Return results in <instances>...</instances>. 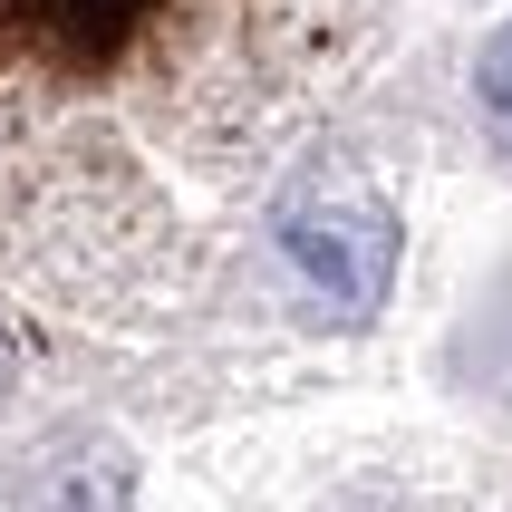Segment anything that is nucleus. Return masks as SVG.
Wrapping results in <instances>:
<instances>
[{
  "label": "nucleus",
  "mask_w": 512,
  "mask_h": 512,
  "mask_svg": "<svg viewBox=\"0 0 512 512\" xmlns=\"http://www.w3.org/2000/svg\"><path fill=\"white\" fill-rule=\"evenodd\" d=\"M281 252L310 271V290L339 319H377V310H387V290H397L406 232L387 223V203L348 194V203H300V213L281 223Z\"/></svg>",
  "instance_id": "obj_1"
},
{
  "label": "nucleus",
  "mask_w": 512,
  "mask_h": 512,
  "mask_svg": "<svg viewBox=\"0 0 512 512\" xmlns=\"http://www.w3.org/2000/svg\"><path fill=\"white\" fill-rule=\"evenodd\" d=\"M474 107H484L493 145L512 155V20H503V29H484V49H474Z\"/></svg>",
  "instance_id": "obj_2"
},
{
  "label": "nucleus",
  "mask_w": 512,
  "mask_h": 512,
  "mask_svg": "<svg viewBox=\"0 0 512 512\" xmlns=\"http://www.w3.org/2000/svg\"><path fill=\"white\" fill-rule=\"evenodd\" d=\"M10 387H20V339L0 329V397H10Z\"/></svg>",
  "instance_id": "obj_3"
}]
</instances>
